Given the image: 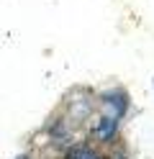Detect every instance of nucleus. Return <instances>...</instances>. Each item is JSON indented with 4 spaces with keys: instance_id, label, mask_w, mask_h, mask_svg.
I'll return each instance as SVG.
<instances>
[{
    "instance_id": "f257e3e1",
    "label": "nucleus",
    "mask_w": 154,
    "mask_h": 159,
    "mask_svg": "<svg viewBox=\"0 0 154 159\" xmlns=\"http://www.w3.org/2000/svg\"><path fill=\"white\" fill-rule=\"evenodd\" d=\"M116 121H118L116 116H103L100 123L95 126V134L103 139V141H108V139L113 136V131H116Z\"/></svg>"
},
{
    "instance_id": "f03ea898",
    "label": "nucleus",
    "mask_w": 154,
    "mask_h": 159,
    "mask_svg": "<svg viewBox=\"0 0 154 159\" xmlns=\"http://www.w3.org/2000/svg\"><path fill=\"white\" fill-rule=\"evenodd\" d=\"M64 159H100V154L92 152L90 146H75L64 154Z\"/></svg>"
},
{
    "instance_id": "7ed1b4c3",
    "label": "nucleus",
    "mask_w": 154,
    "mask_h": 159,
    "mask_svg": "<svg viewBox=\"0 0 154 159\" xmlns=\"http://www.w3.org/2000/svg\"><path fill=\"white\" fill-rule=\"evenodd\" d=\"M103 103H108V105H116V111H118V116L126 111V95L123 93H108L105 98H103Z\"/></svg>"
}]
</instances>
